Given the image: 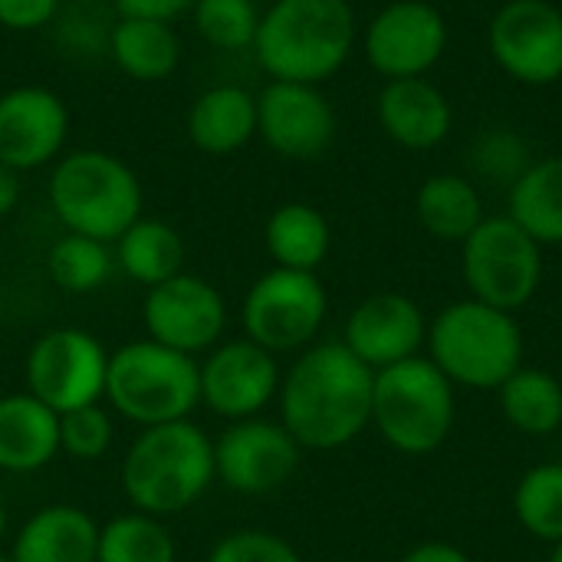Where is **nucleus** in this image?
I'll return each mask as SVG.
<instances>
[{
  "mask_svg": "<svg viewBox=\"0 0 562 562\" xmlns=\"http://www.w3.org/2000/svg\"><path fill=\"white\" fill-rule=\"evenodd\" d=\"M375 372L346 342L306 346L280 379V425L303 451H336L372 425Z\"/></svg>",
  "mask_w": 562,
  "mask_h": 562,
  "instance_id": "1",
  "label": "nucleus"
},
{
  "mask_svg": "<svg viewBox=\"0 0 562 562\" xmlns=\"http://www.w3.org/2000/svg\"><path fill=\"white\" fill-rule=\"evenodd\" d=\"M356 46L349 0H273L260 13L254 56L277 82L319 86L333 79Z\"/></svg>",
  "mask_w": 562,
  "mask_h": 562,
  "instance_id": "2",
  "label": "nucleus"
},
{
  "mask_svg": "<svg viewBox=\"0 0 562 562\" xmlns=\"http://www.w3.org/2000/svg\"><path fill=\"white\" fill-rule=\"evenodd\" d=\"M119 484L138 514H184L214 484V441L191 418L142 428L122 458Z\"/></svg>",
  "mask_w": 562,
  "mask_h": 562,
  "instance_id": "3",
  "label": "nucleus"
},
{
  "mask_svg": "<svg viewBox=\"0 0 562 562\" xmlns=\"http://www.w3.org/2000/svg\"><path fill=\"white\" fill-rule=\"evenodd\" d=\"M425 346L454 389L497 392L524 366V333L514 313L481 300L445 306L428 326Z\"/></svg>",
  "mask_w": 562,
  "mask_h": 562,
  "instance_id": "4",
  "label": "nucleus"
},
{
  "mask_svg": "<svg viewBox=\"0 0 562 562\" xmlns=\"http://www.w3.org/2000/svg\"><path fill=\"white\" fill-rule=\"evenodd\" d=\"M49 204L69 234L115 244L142 217V181L112 151L79 148L63 155L49 175Z\"/></svg>",
  "mask_w": 562,
  "mask_h": 562,
  "instance_id": "5",
  "label": "nucleus"
},
{
  "mask_svg": "<svg viewBox=\"0 0 562 562\" xmlns=\"http://www.w3.org/2000/svg\"><path fill=\"white\" fill-rule=\"evenodd\" d=\"M105 402L138 428L188 422L201 405L198 359L151 339L125 342L109 352Z\"/></svg>",
  "mask_w": 562,
  "mask_h": 562,
  "instance_id": "6",
  "label": "nucleus"
},
{
  "mask_svg": "<svg viewBox=\"0 0 562 562\" xmlns=\"http://www.w3.org/2000/svg\"><path fill=\"white\" fill-rule=\"evenodd\" d=\"M454 385L428 356L375 372L372 425L398 454L422 458L438 451L454 428Z\"/></svg>",
  "mask_w": 562,
  "mask_h": 562,
  "instance_id": "7",
  "label": "nucleus"
},
{
  "mask_svg": "<svg viewBox=\"0 0 562 562\" xmlns=\"http://www.w3.org/2000/svg\"><path fill=\"white\" fill-rule=\"evenodd\" d=\"M461 267L471 300L494 310H524L543 280V247L507 214L484 217L461 244Z\"/></svg>",
  "mask_w": 562,
  "mask_h": 562,
  "instance_id": "8",
  "label": "nucleus"
},
{
  "mask_svg": "<svg viewBox=\"0 0 562 562\" xmlns=\"http://www.w3.org/2000/svg\"><path fill=\"white\" fill-rule=\"evenodd\" d=\"M326 313L329 296L316 273L273 267L247 290L240 323L250 342L277 356L306 349L323 329Z\"/></svg>",
  "mask_w": 562,
  "mask_h": 562,
  "instance_id": "9",
  "label": "nucleus"
},
{
  "mask_svg": "<svg viewBox=\"0 0 562 562\" xmlns=\"http://www.w3.org/2000/svg\"><path fill=\"white\" fill-rule=\"evenodd\" d=\"M105 369L109 352L92 333L56 326L26 352V392L56 415H66L105 398Z\"/></svg>",
  "mask_w": 562,
  "mask_h": 562,
  "instance_id": "10",
  "label": "nucleus"
},
{
  "mask_svg": "<svg viewBox=\"0 0 562 562\" xmlns=\"http://www.w3.org/2000/svg\"><path fill=\"white\" fill-rule=\"evenodd\" d=\"M303 448L280 425L267 418L231 422L214 441V481L244 497H263L293 481Z\"/></svg>",
  "mask_w": 562,
  "mask_h": 562,
  "instance_id": "11",
  "label": "nucleus"
},
{
  "mask_svg": "<svg viewBox=\"0 0 562 562\" xmlns=\"http://www.w3.org/2000/svg\"><path fill=\"white\" fill-rule=\"evenodd\" d=\"M142 323L151 342L184 356L211 352L227 326L224 293L198 273H178L158 286H148L142 303Z\"/></svg>",
  "mask_w": 562,
  "mask_h": 562,
  "instance_id": "12",
  "label": "nucleus"
},
{
  "mask_svg": "<svg viewBox=\"0 0 562 562\" xmlns=\"http://www.w3.org/2000/svg\"><path fill=\"white\" fill-rule=\"evenodd\" d=\"M487 46L510 79L550 86L562 79V10L553 0H510L494 13Z\"/></svg>",
  "mask_w": 562,
  "mask_h": 562,
  "instance_id": "13",
  "label": "nucleus"
},
{
  "mask_svg": "<svg viewBox=\"0 0 562 562\" xmlns=\"http://www.w3.org/2000/svg\"><path fill=\"white\" fill-rule=\"evenodd\" d=\"M201 369V405L227 422L257 418L280 392V366L277 356L263 346L244 339L217 342Z\"/></svg>",
  "mask_w": 562,
  "mask_h": 562,
  "instance_id": "14",
  "label": "nucleus"
},
{
  "mask_svg": "<svg viewBox=\"0 0 562 562\" xmlns=\"http://www.w3.org/2000/svg\"><path fill=\"white\" fill-rule=\"evenodd\" d=\"M366 59L385 79L425 76L448 46L441 10L425 0H395L366 26Z\"/></svg>",
  "mask_w": 562,
  "mask_h": 562,
  "instance_id": "15",
  "label": "nucleus"
},
{
  "mask_svg": "<svg viewBox=\"0 0 562 562\" xmlns=\"http://www.w3.org/2000/svg\"><path fill=\"white\" fill-rule=\"evenodd\" d=\"M257 135L290 161H313L336 138V112L319 86L270 79L257 95Z\"/></svg>",
  "mask_w": 562,
  "mask_h": 562,
  "instance_id": "16",
  "label": "nucleus"
},
{
  "mask_svg": "<svg viewBox=\"0 0 562 562\" xmlns=\"http://www.w3.org/2000/svg\"><path fill=\"white\" fill-rule=\"evenodd\" d=\"M69 135V109L46 86H13L0 95V161L16 171L49 165Z\"/></svg>",
  "mask_w": 562,
  "mask_h": 562,
  "instance_id": "17",
  "label": "nucleus"
},
{
  "mask_svg": "<svg viewBox=\"0 0 562 562\" xmlns=\"http://www.w3.org/2000/svg\"><path fill=\"white\" fill-rule=\"evenodd\" d=\"M342 342L372 372H382L422 352L428 323L422 306L405 293H372L349 313Z\"/></svg>",
  "mask_w": 562,
  "mask_h": 562,
  "instance_id": "18",
  "label": "nucleus"
},
{
  "mask_svg": "<svg viewBox=\"0 0 562 562\" xmlns=\"http://www.w3.org/2000/svg\"><path fill=\"white\" fill-rule=\"evenodd\" d=\"M379 125L402 148H435L451 132V102L425 76L389 79L379 92Z\"/></svg>",
  "mask_w": 562,
  "mask_h": 562,
  "instance_id": "19",
  "label": "nucleus"
},
{
  "mask_svg": "<svg viewBox=\"0 0 562 562\" xmlns=\"http://www.w3.org/2000/svg\"><path fill=\"white\" fill-rule=\"evenodd\" d=\"M95 553H99V524L72 504H49L40 507L16 530L10 560L95 562Z\"/></svg>",
  "mask_w": 562,
  "mask_h": 562,
  "instance_id": "20",
  "label": "nucleus"
},
{
  "mask_svg": "<svg viewBox=\"0 0 562 562\" xmlns=\"http://www.w3.org/2000/svg\"><path fill=\"white\" fill-rule=\"evenodd\" d=\"M59 454V415L30 392L0 398V471L33 474Z\"/></svg>",
  "mask_w": 562,
  "mask_h": 562,
  "instance_id": "21",
  "label": "nucleus"
},
{
  "mask_svg": "<svg viewBox=\"0 0 562 562\" xmlns=\"http://www.w3.org/2000/svg\"><path fill=\"white\" fill-rule=\"evenodd\" d=\"M257 135V95L244 86H211L188 109V138L204 155H234Z\"/></svg>",
  "mask_w": 562,
  "mask_h": 562,
  "instance_id": "22",
  "label": "nucleus"
},
{
  "mask_svg": "<svg viewBox=\"0 0 562 562\" xmlns=\"http://www.w3.org/2000/svg\"><path fill=\"white\" fill-rule=\"evenodd\" d=\"M112 63L135 82H161L181 66V36L171 23L119 16L109 33Z\"/></svg>",
  "mask_w": 562,
  "mask_h": 562,
  "instance_id": "23",
  "label": "nucleus"
},
{
  "mask_svg": "<svg viewBox=\"0 0 562 562\" xmlns=\"http://www.w3.org/2000/svg\"><path fill=\"white\" fill-rule=\"evenodd\" d=\"M263 244L277 267L316 273V267L329 257L333 231L323 211L303 201H290L267 217Z\"/></svg>",
  "mask_w": 562,
  "mask_h": 562,
  "instance_id": "24",
  "label": "nucleus"
},
{
  "mask_svg": "<svg viewBox=\"0 0 562 562\" xmlns=\"http://www.w3.org/2000/svg\"><path fill=\"white\" fill-rule=\"evenodd\" d=\"M184 254L181 234L158 217H138L115 240V267L142 286H158L184 273Z\"/></svg>",
  "mask_w": 562,
  "mask_h": 562,
  "instance_id": "25",
  "label": "nucleus"
},
{
  "mask_svg": "<svg viewBox=\"0 0 562 562\" xmlns=\"http://www.w3.org/2000/svg\"><path fill=\"white\" fill-rule=\"evenodd\" d=\"M510 217L540 244H562V155L540 158L510 184Z\"/></svg>",
  "mask_w": 562,
  "mask_h": 562,
  "instance_id": "26",
  "label": "nucleus"
},
{
  "mask_svg": "<svg viewBox=\"0 0 562 562\" xmlns=\"http://www.w3.org/2000/svg\"><path fill=\"white\" fill-rule=\"evenodd\" d=\"M422 227L438 240L464 244L484 221L481 194L461 175H431L415 198Z\"/></svg>",
  "mask_w": 562,
  "mask_h": 562,
  "instance_id": "27",
  "label": "nucleus"
},
{
  "mask_svg": "<svg viewBox=\"0 0 562 562\" xmlns=\"http://www.w3.org/2000/svg\"><path fill=\"white\" fill-rule=\"evenodd\" d=\"M497 392L501 412L517 431L547 438L562 428V382L553 372L520 366Z\"/></svg>",
  "mask_w": 562,
  "mask_h": 562,
  "instance_id": "28",
  "label": "nucleus"
},
{
  "mask_svg": "<svg viewBox=\"0 0 562 562\" xmlns=\"http://www.w3.org/2000/svg\"><path fill=\"white\" fill-rule=\"evenodd\" d=\"M175 537L158 517L132 510L99 527L95 562H175Z\"/></svg>",
  "mask_w": 562,
  "mask_h": 562,
  "instance_id": "29",
  "label": "nucleus"
},
{
  "mask_svg": "<svg viewBox=\"0 0 562 562\" xmlns=\"http://www.w3.org/2000/svg\"><path fill=\"white\" fill-rule=\"evenodd\" d=\"M46 270L53 283L66 293H92L99 290L112 270H115V254L105 240L86 237V234H63L46 257Z\"/></svg>",
  "mask_w": 562,
  "mask_h": 562,
  "instance_id": "30",
  "label": "nucleus"
},
{
  "mask_svg": "<svg viewBox=\"0 0 562 562\" xmlns=\"http://www.w3.org/2000/svg\"><path fill=\"white\" fill-rule=\"evenodd\" d=\"M514 514L530 537H537L550 547L560 543L562 464H537L520 477V484L514 491Z\"/></svg>",
  "mask_w": 562,
  "mask_h": 562,
  "instance_id": "31",
  "label": "nucleus"
},
{
  "mask_svg": "<svg viewBox=\"0 0 562 562\" xmlns=\"http://www.w3.org/2000/svg\"><path fill=\"white\" fill-rule=\"evenodd\" d=\"M191 16L201 40L227 53L250 49L260 26V10L254 0H198Z\"/></svg>",
  "mask_w": 562,
  "mask_h": 562,
  "instance_id": "32",
  "label": "nucleus"
},
{
  "mask_svg": "<svg viewBox=\"0 0 562 562\" xmlns=\"http://www.w3.org/2000/svg\"><path fill=\"white\" fill-rule=\"evenodd\" d=\"M112 415L102 402L59 415V454L76 461H99L112 448Z\"/></svg>",
  "mask_w": 562,
  "mask_h": 562,
  "instance_id": "33",
  "label": "nucleus"
},
{
  "mask_svg": "<svg viewBox=\"0 0 562 562\" xmlns=\"http://www.w3.org/2000/svg\"><path fill=\"white\" fill-rule=\"evenodd\" d=\"M204 562H303L300 553L277 533L267 530H237L214 543Z\"/></svg>",
  "mask_w": 562,
  "mask_h": 562,
  "instance_id": "34",
  "label": "nucleus"
},
{
  "mask_svg": "<svg viewBox=\"0 0 562 562\" xmlns=\"http://www.w3.org/2000/svg\"><path fill=\"white\" fill-rule=\"evenodd\" d=\"M59 10V0H0V26L13 33H30L46 26Z\"/></svg>",
  "mask_w": 562,
  "mask_h": 562,
  "instance_id": "35",
  "label": "nucleus"
},
{
  "mask_svg": "<svg viewBox=\"0 0 562 562\" xmlns=\"http://www.w3.org/2000/svg\"><path fill=\"white\" fill-rule=\"evenodd\" d=\"M119 16H142V20H161L175 23L178 16L191 13L198 0H112Z\"/></svg>",
  "mask_w": 562,
  "mask_h": 562,
  "instance_id": "36",
  "label": "nucleus"
},
{
  "mask_svg": "<svg viewBox=\"0 0 562 562\" xmlns=\"http://www.w3.org/2000/svg\"><path fill=\"white\" fill-rule=\"evenodd\" d=\"M402 562H474L461 547L451 543H422L415 550H408Z\"/></svg>",
  "mask_w": 562,
  "mask_h": 562,
  "instance_id": "37",
  "label": "nucleus"
},
{
  "mask_svg": "<svg viewBox=\"0 0 562 562\" xmlns=\"http://www.w3.org/2000/svg\"><path fill=\"white\" fill-rule=\"evenodd\" d=\"M20 204V171L0 161V217H7Z\"/></svg>",
  "mask_w": 562,
  "mask_h": 562,
  "instance_id": "38",
  "label": "nucleus"
},
{
  "mask_svg": "<svg viewBox=\"0 0 562 562\" xmlns=\"http://www.w3.org/2000/svg\"><path fill=\"white\" fill-rule=\"evenodd\" d=\"M3 537H7V510L0 504V543H3Z\"/></svg>",
  "mask_w": 562,
  "mask_h": 562,
  "instance_id": "39",
  "label": "nucleus"
},
{
  "mask_svg": "<svg viewBox=\"0 0 562 562\" xmlns=\"http://www.w3.org/2000/svg\"><path fill=\"white\" fill-rule=\"evenodd\" d=\"M550 562H562V540L553 543V553H550Z\"/></svg>",
  "mask_w": 562,
  "mask_h": 562,
  "instance_id": "40",
  "label": "nucleus"
},
{
  "mask_svg": "<svg viewBox=\"0 0 562 562\" xmlns=\"http://www.w3.org/2000/svg\"><path fill=\"white\" fill-rule=\"evenodd\" d=\"M0 562H13V560H10V553H7V557H3V553H0Z\"/></svg>",
  "mask_w": 562,
  "mask_h": 562,
  "instance_id": "41",
  "label": "nucleus"
},
{
  "mask_svg": "<svg viewBox=\"0 0 562 562\" xmlns=\"http://www.w3.org/2000/svg\"><path fill=\"white\" fill-rule=\"evenodd\" d=\"M333 562H352V560H333Z\"/></svg>",
  "mask_w": 562,
  "mask_h": 562,
  "instance_id": "42",
  "label": "nucleus"
}]
</instances>
